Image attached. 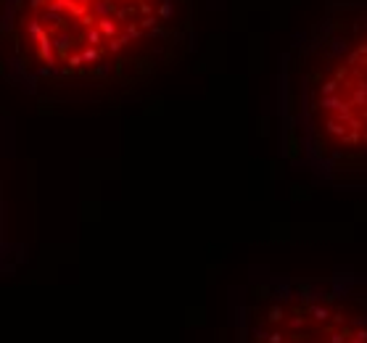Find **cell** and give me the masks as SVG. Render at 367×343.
Segmentation results:
<instances>
[{
	"label": "cell",
	"instance_id": "6da1fadb",
	"mask_svg": "<svg viewBox=\"0 0 367 343\" xmlns=\"http://www.w3.org/2000/svg\"><path fill=\"white\" fill-rule=\"evenodd\" d=\"M193 37V0H0V77L35 95L132 92Z\"/></svg>",
	"mask_w": 367,
	"mask_h": 343
},
{
	"label": "cell",
	"instance_id": "7a4b0ae2",
	"mask_svg": "<svg viewBox=\"0 0 367 343\" xmlns=\"http://www.w3.org/2000/svg\"><path fill=\"white\" fill-rule=\"evenodd\" d=\"M280 148L293 169L367 188V0H328L280 58Z\"/></svg>",
	"mask_w": 367,
	"mask_h": 343
},
{
	"label": "cell",
	"instance_id": "3957f363",
	"mask_svg": "<svg viewBox=\"0 0 367 343\" xmlns=\"http://www.w3.org/2000/svg\"><path fill=\"white\" fill-rule=\"evenodd\" d=\"M235 343H367V277L270 275L240 296Z\"/></svg>",
	"mask_w": 367,
	"mask_h": 343
},
{
	"label": "cell",
	"instance_id": "277c9868",
	"mask_svg": "<svg viewBox=\"0 0 367 343\" xmlns=\"http://www.w3.org/2000/svg\"><path fill=\"white\" fill-rule=\"evenodd\" d=\"M6 259V211H3V193H0V270Z\"/></svg>",
	"mask_w": 367,
	"mask_h": 343
}]
</instances>
